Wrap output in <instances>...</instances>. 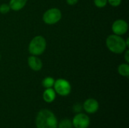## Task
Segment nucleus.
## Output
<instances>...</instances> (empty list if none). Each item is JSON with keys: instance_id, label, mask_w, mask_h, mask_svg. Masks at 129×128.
<instances>
[{"instance_id": "1", "label": "nucleus", "mask_w": 129, "mask_h": 128, "mask_svg": "<svg viewBox=\"0 0 129 128\" xmlns=\"http://www.w3.org/2000/svg\"><path fill=\"white\" fill-rule=\"evenodd\" d=\"M37 128H57V120L55 115L48 109H42L39 112L36 118Z\"/></svg>"}, {"instance_id": "2", "label": "nucleus", "mask_w": 129, "mask_h": 128, "mask_svg": "<svg viewBox=\"0 0 129 128\" xmlns=\"http://www.w3.org/2000/svg\"><path fill=\"white\" fill-rule=\"evenodd\" d=\"M106 45L109 51L113 54H121L128 48L125 40L121 36L115 34L110 35L106 39Z\"/></svg>"}, {"instance_id": "3", "label": "nucleus", "mask_w": 129, "mask_h": 128, "mask_svg": "<svg viewBox=\"0 0 129 128\" xmlns=\"http://www.w3.org/2000/svg\"><path fill=\"white\" fill-rule=\"evenodd\" d=\"M46 46L47 42L45 37L42 35H36L30 41L28 46V50L31 55L39 56L45 52Z\"/></svg>"}, {"instance_id": "4", "label": "nucleus", "mask_w": 129, "mask_h": 128, "mask_svg": "<svg viewBox=\"0 0 129 128\" xmlns=\"http://www.w3.org/2000/svg\"><path fill=\"white\" fill-rule=\"evenodd\" d=\"M62 18L61 11L57 8H51L47 10L43 16L42 20L45 23L48 25H54L57 23Z\"/></svg>"}, {"instance_id": "5", "label": "nucleus", "mask_w": 129, "mask_h": 128, "mask_svg": "<svg viewBox=\"0 0 129 128\" xmlns=\"http://www.w3.org/2000/svg\"><path fill=\"white\" fill-rule=\"evenodd\" d=\"M54 90L56 94L60 96L66 97L71 92L70 83L64 78H58L54 81Z\"/></svg>"}, {"instance_id": "6", "label": "nucleus", "mask_w": 129, "mask_h": 128, "mask_svg": "<svg viewBox=\"0 0 129 128\" xmlns=\"http://www.w3.org/2000/svg\"><path fill=\"white\" fill-rule=\"evenodd\" d=\"M128 30V23L122 19L116 20L112 25V31L113 34L117 35H125Z\"/></svg>"}, {"instance_id": "7", "label": "nucleus", "mask_w": 129, "mask_h": 128, "mask_svg": "<svg viewBox=\"0 0 129 128\" xmlns=\"http://www.w3.org/2000/svg\"><path fill=\"white\" fill-rule=\"evenodd\" d=\"M72 123L76 128H88L90 124V119L87 115L78 113L74 116Z\"/></svg>"}, {"instance_id": "8", "label": "nucleus", "mask_w": 129, "mask_h": 128, "mask_svg": "<svg viewBox=\"0 0 129 128\" xmlns=\"http://www.w3.org/2000/svg\"><path fill=\"white\" fill-rule=\"evenodd\" d=\"M83 109L87 113H95L99 109V103L95 99L89 98L84 102Z\"/></svg>"}, {"instance_id": "9", "label": "nucleus", "mask_w": 129, "mask_h": 128, "mask_svg": "<svg viewBox=\"0 0 129 128\" xmlns=\"http://www.w3.org/2000/svg\"><path fill=\"white\" fill-rule=\"evenodd\" d=\"M27 63H28L29 68L32 70L36 71V72L41 70L43 66V63L41 59L38 56H34V55H31L28 57Z\"/></svg>"}, {"instance_id": "10", "label": "nucleus", "mask_w": 129, "mask_h": 128, "mask_svg": "<svg viewBox=\"0 0 129 128\" xmlns=\"http://www.w3.org/2000/svg\"><path fill=\"white\" fill-rule=\"evenodd\" d=\"M27 0H10L9 6L11 10L14 11H18L23 9L26 5Z\"/></svg>"}, {"instance_id": "11", "label": "nucleus", "mask_w": 129, "mask_h": 128, "mask_svg": "<svg viewBox=\"0 0 129 128\" xmlns=\"http://www.w3.org/2000/svg\"><path fill=\"white\" fill-rule=\"evenodd\" d=\"M42 97H43V100H45V102H46L48 103H51L55 100L56 93L52 88H46L45 91L43 92Z\"/></svg>"}, {"instance_id": "12", "label": "nucleus", "mask_w": 129, "mask_h": 128, "mask_svg": "<svg viewBox=\"0 0 129 128\" xmlns=\"http://www.w3.org/2000/svg\"><path fill=\"white\" fill-rule=\"evenodd\" d=\"M118 72L120 75L123 77L129 76V65L128 63H122L118 66Z\"/></svg>"}, {"instance_id": "13", "label": "nucleus", "mask_w": 129, "mask_h": 128, "mask_svg": "<svg viewBox=\"0 0 129 128\" xmlns=\"http://www.w3.org/2000/svg\"><path fill=\"white\" fill-rule=\"evenodd\" d=\"M54 81H55V80L54 78L48 76L42 80V84L45 88H53V86L54 84Z\"/></svg>"}, {"instance_id": "14", "label": "nucleus", "mask_w": 129, "mask_h": 128, "mask_svg": "<svg viewBox=\"0 0 129 128\" xmlns=\"http://www.w3.org/2000/svg\"><path fill=\"white\" fill-rule=\"evenodd\" d=\"M59 128H72L73 127V123L69 119H63L62 120L60 124H58Z\"/></svg>"}, {"instance_id": "15", "label": "nucleus", "mask_w": 129, "mask_h": 128, "mask_svg": "<svg viewBox=\"0 0 129 128\" xmlns=\"http://www.w3.org/2000/svg\"><path fill=\"white\" fill-rule=\"evenodd\" d=\"M11 8L8 4L6 3H3L0 5V13L2 14H6L10 11Z\"/></svg>"}, {"instance_id": "16", "label": "nucleus", "mask_w": 129, "mask_h": 128, "mask_svg": "<svg viewBox=\"0 0 129 128\" xmlns=\"http://www.w3.org/2000/svg\"><path fill=\"white\" fill-rule=\"evenodd\" d=\"M95 6L98 8H103L107 5V0H94Z\"/></svg>"}, {"instance_id": "17", "label": "nucleus", "mask_w": 129, "mask_h": 128, "mask_svg": "<svg viewBox=\"0 0 129 128\" xmlns=\"http://www.w3.org/2000/svg\"><path fill=\"white\" fill-rule=\"evenodd\" d=\"M107 3L113 7H118L121 5L122 0H107Z\"/></svg>"}, {"instance_id": "18", "label": "nucleus", "mask_w": 129, "mask_h": 128, "mask_svg": "<svg viewBox=\"0 0 129 128\" xmlns=\"http://www.w3.org/2000/svg\"><path fill=\"white\" fill-rule=\"evenodd\" d=\"M125 54H124V57H125V60L127 63H129V51L128 49H126L125 51Z\"/></svg>"}, {"instance_id": "19", "label": "nucleus", "mask_w": 129, "mask_h": 128, "mask_svg": "<svg viewBox=\"0 0 129 128\" xmlns=\"http://www.w3.org/2000/svg\"><path fill=\"white\" fill-rule=\"evenodd\" d=\"M66 1H67V3L69 5H74L78 2L79 0H66Z\"/></svg>"}, {"instance_id": "20", "label": "nucleus", "mask_w": 129, "mask_h": 128, "mask_svg": "<svg viewBox=\"0 0 129 128\" xmlns=\"http://www.w3.org/2000/svg\"><path fill=\"white\" fill-rule=\"evenodd\" d=\"M0 59H1V55H0Z\"/></svg>"}]
</instances>
